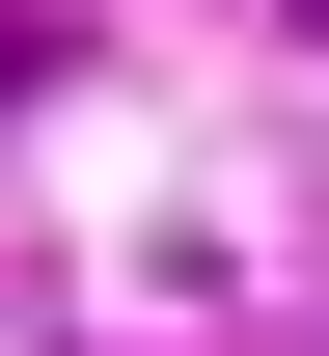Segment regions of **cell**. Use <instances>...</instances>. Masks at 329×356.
<instances>
[{"mask_svg":"<svg viewBox=\"0 0 329 356\" xmlns=\"http://www.w3.org/2000/svg\"><path fill=\"white\" fill-rule=\"evenodd\" d=\"M28 83H55V28H28V0H0V110H28Z\"/></svg>","mask_w":329,"mask_h":356,"instance_id":"cell-1","label":"cell"},{"mask_svg":"<svg viewBox=\"0 0 329 356\" xmlns=\"http://www.w3.org/2000/svg\"><path fill=\"white\" fill-rule=\"evenodd\" d=\"M302 28H329V0H302Z\"/></svg>","mask_w":329,"mask_h":356,"instance_id":"cell-2","label":"cell"}]
</instances>
